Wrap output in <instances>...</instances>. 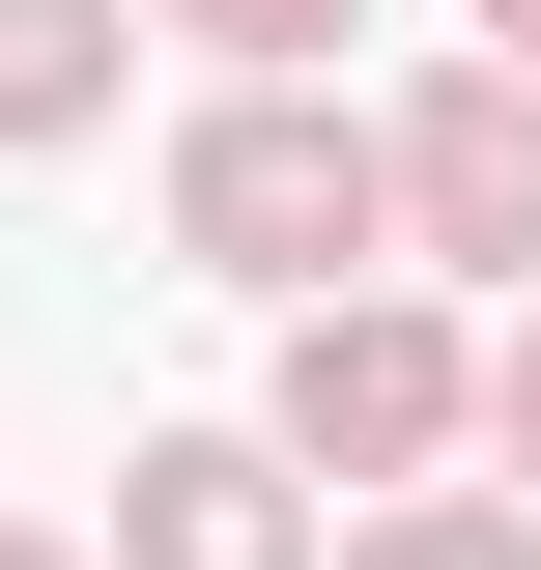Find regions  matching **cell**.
<instances>
[{
	"mask_svg": "<svg viewBox=\"0 0 541 570\" xmlns=\"http://www.w3.org/2000/svg\"><path fill=\"white\" fill-rule=\"evenodd\" d=\"M171 257L342 314V285L400 257V115H342V86H200V115H171Z\"/></svg>",
	"mask_w": 541,
	"mask_h": 570,
	"instance_id": "cell-1",
	"label": "cell"
},
{
	"mask_svg": "<svg viewBox=\"0 0 541 570\" xmlns=\"http://www.w3.org/2000/svg\"><path fill=\"white\" fill-rule=\"evenodd\" d=\"M115 570H342V513L285 485V428H142L115 456Z\"/></svg>",
	"mask_w": 541,
	"mask_h": 570,
	"instance_id": "cell-4",
	"label": "cell"
},
{
	"mask_svg": "<svg viewBox=\"0 0 541 570\" xmlns=\"http://www.w3.org/2000/svg\"><path fill=\"white\" fill-rule=\"evenodd\" d=\"M142 29H171V0H0V142H86Z\"/></svg>",
	"mask_w": 541,
	"mask_h": 570,
	"instance_id": "cell-5",
	"label": "cell"
},
{
	"mask_svg": "<svg viewBox=\"0 0 541 570\" xmlns=\"http://www.w3.org/2000/svg\"><path fill=\"white\" fill-rule=\"evenodd\" d=\"M285 485H400L427 513V456H484V343L427 314V285H342V314H285Z\"/></svg>",
	"mask_w": 541,
	"mask_h": 570,
	"instance_id": "cell-2",
	"label": "cell"
},
{
	"mask_svg": "<svg viewBox=\"0 0 541 570\" xmlns=\"http://www.w3.org/2000/svg\"><path fill=\"white\" fill-rule=\"evenodd\" d=\"M400 257H456V285H541V58H456V86H400Z\"/></svg>",
	"mask_w": 541,
	"mask_h": 570,
	"instance_id": "cell-3",
	"label": "cell"
},
{
	"mask_svg": "<svg viewBox=\"0 0 541 570\" xmlns=\"http://www.w3.org/2000/svg\"><path fill=\"white\" fill-rule=\"evenodd\" d=\"M342 570H541L513 485H427V513H342Z\"/></svg>",
	"mask_w": 541,
	"mask_h": 570,
	"instance_id": "cell-6",
	"label": "cell"
},
{
	"mask_svg": "<svg viewBox=\"0 0 541 570\" xmlns=\"http://www.w3.org/2000/svg\"><path fill=\"white\" fill-rule=\"evenodd\" d=\"M0 570H115V542H0Z\"/></svg>",
	"mask_w": 541,
	"mask_h": 570,
	"instance_id": "cell-10",
	"label": "cell"
},
{
	"mask_svg": "<svg viewBox=\"0 0 541 570\" xmlns=\"http://www.w3.org/2000/svg\"><path fill=\"white\" fill-rule=\"evenodd\" d=\"M171 29H200V58H228V86H314V58H342V29H371V0H171Z\"/></svg>",
	"mask_w": 541,
	"mask_h": 570,
	"instance_id": "cell-7",
	"label": "cell"
},
{
	"mask_svg": "<svg viewBox=\"0 0 541 570\" xmlns=\"http://www.w3.org/2000/svg\"><path fill=\"white\" fill-rule=\"evenodd\" d=\"M484 456H513V513H541V314L484 343Z\"/></svg>",
	"mask_w": 541,
	"mask_h": 570,
	"instance_id": "cell-8",
	"label": "cell"
},
{
	"mask_svg": "<svg viewBox=\"0 0 541 570\" xmlns=\"http://www.w3.org/2000/svg\"><path fill=\"white\" fill-rule=\"evenodd\" d=\"M484 58H541V0H484Z\"/></svg>",
	"mask_w": 541,
	"mask_h": 570,
	"instance_id": "cell-9",
	"label": "cell"
}]
</instances>
